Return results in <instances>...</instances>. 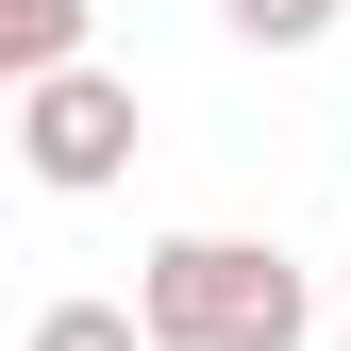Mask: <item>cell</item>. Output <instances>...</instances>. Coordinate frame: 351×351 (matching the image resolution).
<instances>
[{
	"label": "cell",
	"instance_id": "obj_1",
	"mask_svg": "<svg viewBox=\"0 0 351 351\" xmlns=\"http://www.w3.org/2000/svg\"><path fill=\"white\" fill-rule=\"evenodd\" d=\"M117 318H134V351H301L318 335V285L268 234H167Z\"/></svg>",
	"mask_w": 351,
	"mask_h": 351
},
{
	"label": "cell",
	"instance_id": "obj_2",
	"mask_svg": "<svg viewBox=\"0 0 351 351\" xmlns=\"http://www.w3.org/2000/svg\"><path fill=\"white\" fill-rule=\"evenodd\" d=\"M134 84L117 67H51V84H17V167L51 201H101V184H134Z\"/></svg>",
	"mask_w": 351,
	"mask_h": 351
},
{
	"label": "cell",
	"instance_id": "obj_3",
	"mask_svg": "<svg viewBox=\"0 0 351 351\" xmlns=\"http://www.w3.org/2000/svg\"><path fill=\"white\" fill-rule=\"evenodd\" d=\"M84 17H101V0H0V101L51 84V67H84Z\"/></svg>",
	"mask_w": 351,
	"mask_h": 351
},
{
	"label": "cell",
	"instance_id": "obj_4",
	"mask_svg": "<svg viewBox=\"0 0 351 351\" xmlns=\"http://www.w3.org/2000/svg\"><path fill=\"white\" fill-rule=\"evenodd\" d=\"M217 17H234V51H318L351 0H217Z\"/></svg>",
	"mask_w": 351,
	"mask_h": 351
},
{
	"label": "cell",
	"instance_id": "obj_5",
	"mask_svg": "<svg viewBox=\"0 0 351 351\" xmlns=\"http://www.w3.org/2000/svg\"><path fill=\"white\" fill-rule=\"evenodd\" d=\"M34 351H134V318H117V301H51V318H34Z\"/></svg>",
	"mask_w": 351,
	"mask_h": 351
}]
</instances>
